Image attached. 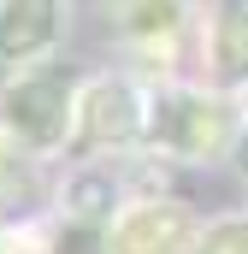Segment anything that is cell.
I'll list each match as a JSON object with an SVG mask.
<instances>
[{"label":"cell","instance_id":"1","mask_svg":"<svg viewBox=\"0 0 248 254\" xmlns=\"http://www.w3.org/2000/svg\"><path fill=\"white\" fill-rule=\"evenodd\" d=\"M248 113L237 95L213 89V83H184V89H160L154 95V119H148V154L166 160H219L237 154Z\"/></svg>","mask_w":248,"mask_h":254},{"label":"cell","instance_id":"2","mask_svg":"<svg viewBox=\"0 0 248 254\" xmlns=\"http://www.w3.org/2000/svg\"><path fill=\"white\" fill-rule=\"evenodd\" d=\"M148 119H154V95L136 77H119V71L83 77L71 148H83V154H136V148H148Z\"/></svg>","mask_w":248,"mask_h":254},{"label":"cell","instance_id":"3","mask_svg":"<svg viewBox=\"0 0 248 254\" xmlns=\"http://www.w3.org/2000/svg\"><path fill=\"white\" fill-rule=\"evenodd\" d=\"M77 89L83 83L60 71H12V83L0 89V119L30 154H60L77 136Z\"/></svg>","mask_w":248,"mask_h":254},{"label":"cell","instance_id":"4","mask_svg":"<svg viewBox=\"0 0 248 254\" xmlns=\"http://www.w3.org/2000/svg\"><path fill=\"white\" fill-rule=\"evenodd\" d=\"M201 213L178 195H136L101 225V254H195Z\"/></svg>","mask_w":248,"mask_h":254},{"label":"cell","instance_id":"5","mask_svg":"<svg viewBox=\"0 0 248 254\" xmlns=\"http://www.w3.org/2000/svg\"><path fill=\"white\" fill-rule=\"evenodd\" d=\"M65 36V0H0V65L30 71L54 60Z\"/></svg>","mask_w":248,"mask_h":254},{"label":"cell","instance_id":"6","mask_svg":"<svg viewBox=\"0 0 248 254\" xmlns=\"http://www.w3.org/2000/svg\"><path fill=\"white\" fill-rule=\"evenodd\" d=\"M207 77L225 95H248V0H219L207 18Z\"/></svg>","mask_w":248,"mask_h":254},{"label":"cell","instance_id":"7","mask_svg":"<svg viewBox=\"0 0 248 254\" xmlns=\"http://www.w3.org/2000/svg\"><path fill=\"white\" fill-rule=\"evenodd\" d=\"M65 207L77 213V219H113L124 207V195H119V178L107 172V166H89V172H77L71 184H65Z\"/></svg>","mask_w":248,"mask_h":254},{"label":"cell","instance_id":"8","mask_svg":"<svg viewBox=\"0 0 248 254\" xmlns=\"http://www.w3.org/2000/svg\"><path fill=\"white\" fill-rule=\"evenodd\" d=\"M195 254H248V207H243V213H219V219H207Z\"/></svg>","mask_w":248,"mask_h":254},{"label":"cell","instance_id":"9","mask_svg":"<svg viewBox=\"0 0 248 254\" xmlns=\"http://www.w3.org/2000/svg\"><path fill=\"white\" fill-rule=\"evenodd\" d=\"M178 18H184V0H136L130 18H124V30L130 36H166Z\"/></svg>","mask_w":248,"mask_h":254}]
</instances>
